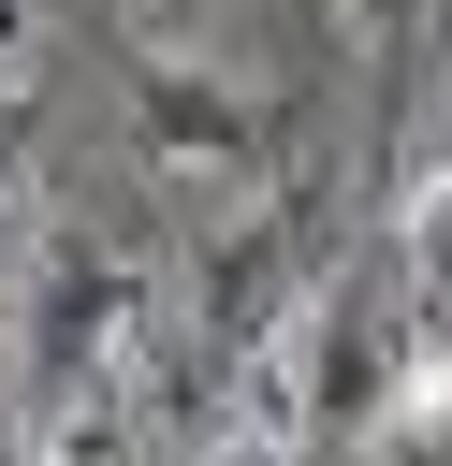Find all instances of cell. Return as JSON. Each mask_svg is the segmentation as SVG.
<instances>
[{
    "instance_id": "5",
    "label": "cell",
    "mask_w": 452,
    "mask_h": 466,
    "mask_svg": "<svg viewBox=\"0 0 452 466\" xmlns=\"http://www.w3.org/2000/svg\"><path fill=\"white\" fill-rule=\"evenodd\" d=\"M15 175H29V102L0 87V189H15Z\"/></svg>"
},
{
    "instance_id": "1",
    "label": "cell",
    "mask_w": 452,
    "mask_h": 466,
    "mask_svg": "<svg viewBox=\"0 0 452 466\" xmlns=\"http://www.w3.org/2000/svg\"><path fill=\"white\" fill-rule=\"evenodd\" d=\"M15 350L44 364V393H73V379H131V393H146V350H160V277H146L117 233H44L29 291H15Z\"/></svg>"
},
{
    "instance_id": "2",
    "label": "cell",
    "mask_w": 452,
    "mask_h": 466,
    "mask_svg": "<svg viewBox=\"0 0 452 466\" xmlns=\"http://www.w3.org/2000/svg\"><path fill=\"white\" fill-rule=\"evenodd\" d=\"M131 146H146V175L175 189V204H204V218H248L262 189H277V131H262V102L248 87H219L204 58H131Z\"/></svg>"
},
{
    "instance_id": "4",
    "label": "cell",
    "mask_w": 452,
    "mask_h": 466,
    "mask_svg": "<svg viewBox=\"0 0 452 466\" xmlns=\"http://www.w3.org/2000/svg\"><path fill=\"white\" fill-rule=\"evenodd\" d=\"M394 262H408V306L437 320L452 306V160H423V189L394 204Z\"/></svg>"
},
{
    "instance_id": "7",
    "label": "cell",
    "mask_w": 452,
    "mask_h": 466,
    "mask_svg": "<svg viewBox=\"0 0 452 466\" xmlns=\"http://www.w3.org/2000/svg\"><path fill=\"white\" fill-rule=\"evenodd\" d=\"M0 466H29V437H0Z\"/></svg>"
},
{
    "instance_id": "3",
    "label": "cell",
    "mask_w": 452,
    "mask_h": 466,
    "mask_svg": "<svg viewBox=\"0 0 452 466\" xmlns=\"http://www.w3.org/2000/svg\"><path fill=\"white\" fill-rule=\"evenodd\" d=\"M131 379H73V393H44V422H29V466H131Z\"/></svg>"
},
{
    "instance_id": "6",
    "label": "cell",
    "mask_w": 452,
    "mask_h": 466,
    "mask_svg": "<svg viewBox=\"0 0 452 466\" xmlns=\"http://www.w3.org/2000/svg\"><path fill=\"white\" fill-rule=\"evenodd\" d=\"M15 44H29V0H0V58H15Z\"/></svg>"
}]
</instances>
